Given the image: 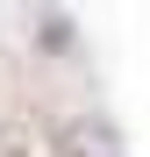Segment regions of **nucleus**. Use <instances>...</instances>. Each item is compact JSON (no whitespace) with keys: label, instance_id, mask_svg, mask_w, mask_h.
I'll return each instance as SVG.
<instances>
[{"label":"nucleus","instance_id":"obj_1","mask_svg":"<svg viewBox=\"0 0 150 157\" xmlns=\"http://www.w3.org/2000/svg\"><path fill=\"white\" fill-rule=\"evenodd\" d=\"M57 157H121V136L107 114H71L57 136Z\"/></svg>","mask_w":150,"mask_h":157}]
</instances>
